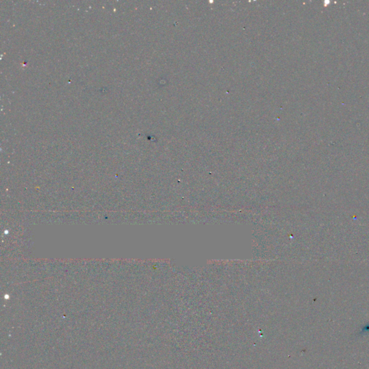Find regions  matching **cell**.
I'll return each mask as SVG.
<instances>
[{
    "label": "cell",
    "mask_w": 369,
    "mask_h": 369,
    "mask_svg": "<svg viewBox=\"0 0 369 369\" xmlns=\"http://www.w3.org/2000/svg\"><path fill=\"white\" fill-rule=\"evenodd\" d=\"M324 3H325V7H327V6L328 5H330V1L329 2H328V1H325Z\"/></svg>",
    "instance_id": "obj_1"
}]
</instances>
